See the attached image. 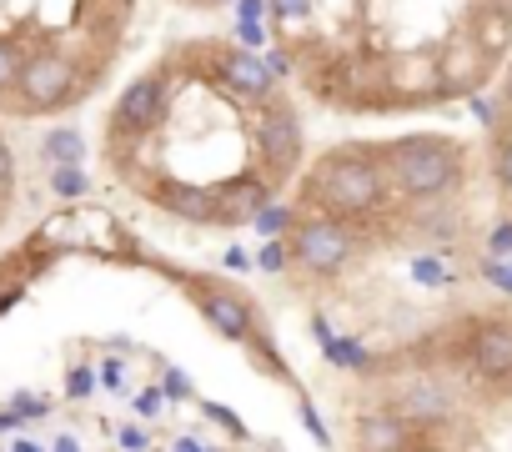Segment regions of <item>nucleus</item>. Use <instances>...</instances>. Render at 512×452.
I'll return each mask as SVG.
<instances>
[{
    "label": "nucleus",
    "instance_id": "f257e3e1",
    "mask_svg": "<svg viewBox=\"0 0 512 452\" xmlns=\"http://www.w3.org/2000/svg\"><path fill=\"white\" fill-rule=\"evenodd\" d=\"M292 206L302 216L347 221L367 242H382V216L392 211V191H387V176L377 166L372 141H342V146L322 151L302 171V186H297Z\"/></svg>",
    "mask_w": 512,
    "mask_h": 452
},
{
    "label": "nucleus",
    "instance_id": "f03ea898",
    "mask_svg": "<svg viewBox=\"0 0 512 452\" xmlns=\"http://www.w3.org/2000/svg\"><path fill=\"white\" fill-rule=\"evenodd\" d=\"M151 267H156L161 277H171V282L191 297V307L206 317V327H211L216 337H226V342L246 347V357H251V367H256V372L282 377L287 387H297V372H292V367H287V357L272 347L267 322H262V307H256V297H251V292H241V287H236V282H226V277L176 272L171 262H156V257H151Z\"/></svg>",
    "mask_w": 512,
    "mask_h": 452
},
{
    "label": "nucleus",
    "instance_id": "7ed1b4c3",
    "mask_svg": "<svg viewBox=\"0 0 512 452\" xmlns=\"http://www.w3.org/2000/svg\"><path fill=\"white\" fill-rule=\"evenodd\" d=\"M372 151H377V166L387 176L392 201H402V206L462 196V186H467V141H457V136L372 141Z\"/></svg>",
    "mask_w": 512,
    "mask_h": 452
},
{
    "label": "nucleus",
    "instance_id": "20e7f679",
    "mask_svg": "<svg viewBox=\"0 0 512 452\" xmlns=\"http://www.w3.org/2000/svg\"><path fill=\"white\" fill-rule=\"evenodd\" d=\"M442 362L477 392V382L497 397H512V317H462L442 332Z\"/></svg>",
    "mask_w": 512,
    "mask_h": 452
},
{
    "label": "nucleus",
    "instance_id": "39448f33",
    "mask_svg": "<svg viewBox=\"0 0 512 452\" xmlns=\"http://www.w3.org/2000/svg\"><path fill=\"white\" fill-rule=\"evenodd\" d=\"M86 96H91V81H86L81 61L61 56V51H46V56H31L21 66V81H16V96H11L6 111H16V116H51V111H71Z\"/></svg>",
    "mask_w": 512,
    "mask_h": 452
},
{
    "label": "nucleus",
    "instance_id": "423d86ee",
    "mask_svg": "<svg viewBox=\"0 0 512 452\" xmlns=\"http://www.w3.org/2000/svg\"><path fill=\"white\" fill-rule=\"evenodd\" d=\"M307 126H302V111L292 96H272L262 111H256V166L262 176L282 191L292 176H302L307 166Z\"/></svg>",
    "mask_w": 512,
    "mask_h": 452
},
{
    "label": "nucleus",
    "instance_id": "0eeeda50",
    "mask_svg": "<svg viewBox=\"0 0 512 452\" xmlns=\"http://www.w3.org/2000/svg\"><path fill=\"white\" fill-rule=\"evenodd\" d=\"M287 242H292V262H297L307 277H317V282L342 277V272L352 267V257L372 247L357 226L332 221V216H302L297 232H292Z\"/></svg>",
    "mask_w": 512,
    "mask_h": 452
},
{
    "label": "nucleus",
    "instance_id": "6e6552de",
    "mask_svg": "<svg viewBox=\"0 0 512 452\" xmlns=\"http://www.w3.org/2000/svg\"><path fill=\"white\" fill-rule=\"evenodd\" d=\"M382 407H392L402 422H412L417 432H442V427H452L457 417H462V387L457 382H447L442 372H417V377H407V382H397L387 397H382Z\"/></svg>",
    "mask_w": 512,
    "mask_h": 452
},
{
    "label": "nucleus",
    "instance_id": "1a4fd4ad",
    "mask_svg": "<svg viewBox=\"0 0 512 452\" xmlns=\"http://www.w3.org/2000/svg\"><path fill=\"white\" fill-rule=\"evenodd\" d=\"M156 211L186 221V226H221V206H216V186L206 181H186V176H151L136 186Z\"/></svg>",
    "mask_w": 512,
    "mask_h": 452
},
{
    "label": "nucleus",
    "instance_id": "9d476101",
    "mask_svg": "<svg viewBox=\"0 0 512 452\" xmlns=\"http://www.w3.org/2000/svg\"><path fill=\"white\" fill-rule=\"evenodd\" d=\"M492 56L467 36V31H452L437 51V76H442V101H457V96H482V86L492 81Z\"/></svg>",
    "mask_w": 512,
    "mask_h": 452
},
{
    "label": "nucleus",
    "instance_id": "9b49d317",
    "mask_svg": "<svg viewBox=\"0 0 512 452\" xmlns=\"http://www.w3.org/2000/svg\"><path fill=\"white\" fill-rule=\"evenodd\" d=\"M387 71V101L392 111H417L427 101H442V76H437V51H407L382 61Z\"/></svg>",
    "mask_w": 512,
    "mask_h": 452
},
{
    "label": "nucleus",
    "instance_id": "f8f14e48",
    "mask_svg": "<svg viewBox=\"0 0 512 452\" xmlns=\"http://www.w3.org/2000/svg\"><path fill=\"white\" fill-rule=\"evenodd\" d=\"M277 201V186L262 176V166H246L216 181V206H221V226H241L256 221V211Z\"/></svg>",
    "mask_w": 512,
    "mask_h": 452
},
{
    "label": "nucleus",
    "instance_id": "ddd939ff",
    "mask_svg": "<svg viewBox=\"0 0 512 452\" xmlns=\"http://www.w3.org/2000/svg\"><path fill=\"white\" fill-rule=\"evenodd\" d=\"M492 61H502L507 56V46H512V16H502V11H492V6H477L472 11V21L462 26Z\"/></svg>",
    "mask_w": 512,
    "mask_h": 452
},
{
    "label": "nucleus",
    "instance_id": "4468645a",
    "mask_svg": "<svg viewBox=\"0 0 512 452\" xmlns=\"http://www.w3.org/2000/svg\"><path fill=\"white\" fill-rule=\"evenodd\" d=\"M487 161H492V181H497L502 201L512 206V116H502V126L492 131V151H487Z\"/></svg>",
    "mask_w": 512,
    "mask_h": 452
},
{
    "label": "nucleus",
    "instance_id": "2eb2a0df",
    "mask_svg": "<svg viewBox=\"0 0 512 452\" xmlns=\"http://www.w3.org/2000/svg\"><path fill=\"white\" fill-rule=\"evenodd\" d=\"M297 221H302V211L292 206V201H272V206H262V211H256V232H262L267 242H282V237H292L297 232Z\"/></svg>",
    "mask_w": 512,
    "mask_h": 452
},
{
    "label": "nucleus",
    "instance_id": "dca6fc26",
    "mask_svg": "<svg viewBox=\"0 0 512 452\" xmlns=\"http://www.w3.org/2000/svg\"><path fill=\"white\" fill-rule=\"evenodd\" d=\"M41 156L51 161V166H81L86 161V141H81V131H51L46 136V146H41Z\"/></svg>",
    "mask_w": 512,
    "mask_h": 452
},
{
    "label": "nucleus",
    "instance_id": "f3484780",
    "mask_svg": "<svg viewBox=\"0 0 512 452\" xmlns=\"http://www.w3.org/2000/svg\"><path fill=\"white\" fill-rule=\"evenodd\" d=\"M201 412L226 432V437H236V442H251V427H246V417L241 412H231V407H221V402H201Z\"/></svg>",
    "mask_w": 512,
    "mask_h": 452
},
{
    "label": "nucleus",
    "instance_id": "a211bd4d",
    "mask_svg": "<svg viewBox=\"0 0 512 452\" xmlns=\"http://www.w3.org/2000/svg\"><path fill=\"white\" fill-rule=\"evenodd\" d=\"M21 56L6 46V41H0V106H11V96H16V81H21Z\"/></svg>",
    "mask_w": 512,
    "mask_h": 452
},
{
    "label": "nucleus",
    "instance_id": "6ab92c4d",
    "mask_svg": "<svg viewBox=\"0 0 512 452\" xmlns=\"http://www.w3.org/2000/svg\"><path fill=\"white\" fill-rule=\"evenodd\" d=\"M161 392H166V402H191V397H196V382H191L181 367L161 362Z\"/></svg>",
    "mask_w": 512,
    "mask_h": 452
},
{
    "label": "nucleus",
    "instance_id": "aec40b11",
    "mask_svg": "<svg viewBox=\"0 0 512 452\" xmlns=\"http://www.w3.org/2000/svg\"><path fill=\"white\" fill-rule=\"evenodd\" d=\"M297 417H302V427H307V437L317 442V447H332V432H327V422H322V412H317V402L302 392L297 397Z\"/></svg>",
    "mask_w": 512,
    "mask_h": 452
},
{
    "label": "nucleus",
    "instance_id": "412c9836",
    "mask_svg": "<svg viewBox=\"0 0 512 452\" xmlns=\"http://www.w3.org/2000/svg\"><path fill=\"white\" fill-rule=\"evenodd\" d=\"M477 277H482L487 287H497L502 297H512V257H507V262H497V257H487V252H482V262H477Z\"/></svg>",
    "mask_w": 512,
    "mask_h": 452
},
{
    "label": "nucleus",
    "instance_id": "4be33fe9",
    "mask_svg": "<svg viewBox=\"0 0 512 452\" xmlns=\"http://www.w3.org/2000/svg\"><path fill=\"white\" fill-rule=\"evenodd\" d=\"M51 186H56V196H66V201H76V196H86V171L81 166H56L51 171Z\"/></svg>",
    "mask_w": 512,
    "mask_h": 452
},
{
    "label": "nucleus",
    "instance_id": "5701e85b",
    "mask_svg": "<svg viewBox=\"0 0 512 452\" xmlns=\"http://www.w3.org/2000/svg\"><path fill=\"white\" fill-rule=\"evenodd\" d=\"M256 267H262V272H272V277L292 272V242H267L262 252H256Z\"/></svg>",
    "mask_w": 512,
    "mask_h": 452
},
{
    "label": "nucleus",
    "instance_id": "b1692460",
    "mask_svg": "<svg viewBox=\"0 0 512 452\" xmlns=\"http://www.w3.org/2000/svg\"><path fill=\"white\" fill-rule=\"evenodd\" d=\"M96 382H101L96 367H71V372H66V397H71V402H86V397L96 392Z\"/></svg>",
    "mask_w": 512,
    "mask_h": 452
},
{
    "label": "nucleus",
    "instance_id": "393cba45",
    "mask_svg": "<svg viewBox=\"0 0 512 452\" xmlns=\"http://www.w3.org/2000/svg\"><path fill=\"white\" fill-rule=\"evenodd\" d=\"M412 282H422V287H442V282H452V272L442 267V257H417V262H412Z\"/></svg>",
    "mask_w": 512,
    "mask_h": 452
},
{
    "label": "nucleus",
    "instance_id": "a878e982",
    "mask_svg": "<svg viewBox=\"0 0 512 452\" xmlns=\"http://www.w3.org/2000/svg\"><path fill=\"white\" fill-rule=\"evenodd\" d=\"M487 257H497V262L512 257V216H502L492 232H487Z\"/></svg>",
    "mask_w": 512,
    "mask_h": 452
},
{
    "label": "nucleus",
    "instance_id": "bb28decb",
    "mask_svg": "<svg viewBox=\"0 0 512 452\" xmlns=\"http://www.w3.org/2000/svg\"><path fill=\"white\" fill-rule=\"evenodd\" d=\"M312 6H317V0H267L272 21H307V16H312Z\"/></svg>",
    "mask_w": 512,
    "mask_h": 452
},
{
    "label": "nucleus",
    "instance_id": "cd10ccee",
    "mask_svg": "<svg viewBox=\"0 0 512 452\" xmlns=\"http://www.w3.org/2000/svg\"><path fill=\"white\" fill-rule=\"evenodd\" d=\"M0 201H16V156H11L6 136H0Z\"/></svg>",
    "mask_w": 512,
    "mask_h": 452
},
{
    "label": "nucleus",
    "instance_id": "c85d7f7f",
    "mask_svg": "<svg viewBox=\"0 0 512 452\" xmlns=\"http://www.w3.org/2000/svg\"><path fill=\"white\" fill-rule=\"evenodd\" d=\"M11 412H21V417L31 422V417H46L51 402H46V397H31V392H16V397H11Z\"/></svg>",
    "mask_w": 512,
    "mask_h": 452
},
{
    "label": "nucleus",
    "instance_id": "c756f323",
    "mask_svg": "<svg viewBox=\"0 0 512 452\" xmlns=\"http://www.w3.org/2000/svg\"><path fill=\"white\" fill-rule=\"evenodd\" d=\"M161 407H166V392H161V382H156V387H146V392L136 397V412H141V417H161Z\"/></svg>",
    "mask_w": 512,
    "mask_h": 452
},
{
    "label": "nucleus",
    "instance_id": "7c9ffc66",
    "mask_svg": "<svg viewBox=\"0 0 512 452\" xmlns=\"http://www.w3.org/2000/svg\"><path fill=\"white\" fill-rule=\"evenodd\" d=\"M116 442H121L126 452H146V447H151V432L131 422V427H121V432H116Z\"/></svg>",
    "mask_w": 512,
    "mask_h": 452
},
{
    "label": "nucleus",
    "instance_id": "2f4dec72",
    "mask_svg": "<svg viewBox=\"0 0 512 452\" xmlns=\"http://www.w3.org/2000/svg\"><path fill=\"white\" fill-rule=\"evenodd\" d=\"M262 16H272V11H267V0H236V21L262 26Z\"/></svg>",
    "mask_w": 512,
    "mask_h": 452
},
{
    "label": "nucleus",
    "instance_id": "473e14b6",
    "mask_svg": "<svg viewBox=\"0 0 512 452\" xmlns=\"http://www.w3.org/2000/svg\"><path fill=\"white\" fill-rule=\"evenodd\" d=\"M101 387L106 392H126V367L111 357V362H101Z\"/></svg>",
    "mask_w": 512,
    "mask_h": 452
},
{
    "label": "nucleus",
    "instance_id": "72a5a7b5",
    "mask_svg": "<svg viewBox=\"0 0 512 452\" xmlns=\"http://www.w3.org/2000/svg\"><path fill=\"white\" fill-rule=\"evenodd\" d=\"M221 267H226V272H251V257H246L241 247H226V252H221Z\"/></svg>",
    "mask_w": 512,
    "mask_h": 452
},
{
    "label": "nucleus",
    "instance_id": "f704fd0d",
    "mask_svg": "<svg viewBox=\"0 0 512 452\" xmlns=\"http://www.w3.org/2000/svg\"><path fill=\"white\" fill-rule=\"evenodd\" d=\"M497 86H502V106H507V116H512V61L502 66V81H497Z\"/></svg>",
    "mask_w": 512,
    "mask_h": 452
},
{
    "label": "nucleus",
    "instance_id": "c9c22d12",
    "mask_svg": "<svg viewBox=\"0 0 512 452\" xmlns=\"http://www.w3.org/2000/svg\"><path fill=\"white\" fill-rule=\"evenodd\" d=\"M16 427H26V417L6 407V412H0V432H16Z\"/></svg>",
    "mask_w": 512,
    "mask_h": 452
},
{
    "label": "nucleus",
    "instance_id": "e433bc0d",
    "mask_svg": "<svg viewBox=\"0 0 512 452\" xmlns=\"http://www.w3.org/2000/svg\"><path fill=\"white\" fill-rule=\"evenodd\" d=\"M176 452H216V447H206V442H196V437H176Z\"/></svg>",
    "mask_w": 512,
    "mask_h": 452
},
{
    "label": "nucleus",
    "instance_id": "4c0bfd02",
    "mask_svg": "<svg viewBox=\"0 0 512 452\" xmlns=\"http://www.w3.org/2000/svg\"><path fill=\"white\" fill-rule=\"evenodd\" d=\"M51 452H81V442H76V437H71V432H61V437H56V447H51Z\"/></svg>",
    "mask_w": 512,
    "mask_h": 452
},
{
    "label": "nucleus",
    "instance_id": "58836bf2",
    "mask_svg": "<svg viewBox=\"0 0 512 452\" xmlns=\"http://www.w3.org/2000/svg\"><path fill=\"white\" fill-rule=\"evenodd\" d=\"M11 452H46V447H41V442H31V437H16V447H11Z\"/></svg>",
    "mask_w": 512,
    "mask_h": 452
},
{
    "label": "nucleus",
    "instance_id": "ea45409f",
    "mask_svg": "<svg viewBox=\"0 0 512 452\" xmlns=\"http://www.w3.org/2000/svg\"><path fill=\"white\" fill-rule=\"evenodd\" d=\"M262 452H287V447L282 442H262Z\"/></svg>",
    "mask_w": 512,
    "mask_h": 452
},
{
    "label": "nucleus",
    "instance_id": "a19ab883",
    "mask_svg": "<svg viewBox=\"0 0 512 452\" xmlns=\"http://www.w3.org/2000/svg\"><path fill=\"white\" fill-rule=\"evenodd\" d=\"M216 6H236V0H216Z\"/></svg>",
    "mask_w": 512,
    "mask_h": 452
}]
</instances>
